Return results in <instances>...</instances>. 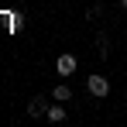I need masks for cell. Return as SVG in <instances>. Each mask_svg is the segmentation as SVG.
Returning <instances> with one entry per match:
<instances>
[{
    "instance_id": "6da1fadb",
    "label": "cell",
    "mask_w": 127,
    "mask_h": 127,
    "mask_svg": "<svg viewBox=\"0 0 127 127\" xmlns=\"http://www.w3.org/2000/svg\"><path fill=\"white\" fill-rule=\"evenodd\" d=\"M55 72H59V76H72V72H76V55L62 52V55L55 59Z\"/></svg>"
},
{
    "instance_id": "7a4b0ae2",
    "label": "cell",
    "mask_w": 127,
    "mask_h": 127,
    "mask_svg": "<svg viewBox=\"0 0 127 127\" xmlns=\"http://www.w3.org/2000/svg\"><path fill=\"white\" fill-rule=\"evenodd\" d=\"M86 86H89L93 96H106V93H110V79H106V76H89Z\"/></svg>"
},
{
    "instance_id": "3957f363",
    "label": "cell",
    "mask_w": 127,
    "mask_h": 127,
    "mask_svg": "<svg viewBox=\"0 0 127 127\" xmlns=\"http://www.w3.org/2000/svg\"><path fill=\"white\" fill-rule=\"evenodd\" d=\"M45 117H48L52 124H62V120H65V106H59V100H55V106L45 110Z\"/></svg>"
},
{
    "instance_id": "277c9868",
    "label": "cell",
    "mask_w": 127,
    "mask_h": 127,
    "mask_svg": "<svg viewBox=\"0 0 127 127\" xmlns=\"http://www.w3.org/2000/svg\"><path fill=\"white\" fill-rule=\"evenodd\" d=\"M45 110H48V106H45L41 96H34V100L28 103V113H31V117H45Z\"/></svg>"
},
{
    "instance_id": "5b68a950",
    "label": "cell",
    "mask_w": 127,
    "mask_h": 127,
    "mask_svg": "<svg viewBox=\"0 0 127 127\" xmlns=\"http://www.w3.org/2000/svg\"><path fill=\"white\" fill-rule=\"evenodd\" d=\"M52 100H59V103H65V100H72V89H69V86H55V89H52Z\"/></svg>"
},
{
    "instance_id": "8992f818",
    "label": "cell",
    "mask_w": 127,
    "mask_h": 127,
    "mask_svg": "<svg viewBox=\"0 0 127 127\" xmlns=\"http://www.w3.org/2000/svg\"><path fill=\"white\" fill-rule=\"evenodd\" d=\"M96 45H100V59H106V55H110V48H106V34H100Z\"/></svg>"
},
{
    "instance_id": "52a82bcc",
    "label": "cell",
    "mask_w": 127,
    "mask_h": 127,
    "mask_svg": "<svg viewBox=\"0 0 127 127\" xmlns=\"http://www.w3.org/2000/svg\"><path fill=\"white\" fill-rule=\"evenodd\" d=\"M120 7H127V0H120Z\"/></svg>"
}]
</instances>
